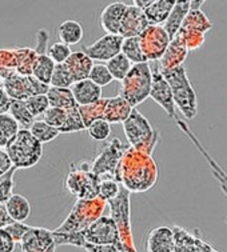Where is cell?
I'll return each mask as SVG.
<instances>
[{"instance_id":"40","label":"cell","mask_w":227,"mask_h":252,"mask_svg":"<svg viewBox=\"0 0 227 252\" xmlns=\"http://www.w3.org/2000/svg\"><path fill=\"white\" fill-rule=\"evenodd\" d=\"M88 79L93 80L100 88L106 87V86H108V84H111L114 82V79H112L111 73H110V71L107 68V65L100 63V62L97 63V64H93L91 71L88 73Z\"/></svg>"},{"instance_id":"18","label":"cell","mask_w":227,"mask_h":252,"mask_svg":"<svg viewBox=\"0 0 227 252\" xmlns=\"http://www.w3.org/2000/svg\"><path fill=\"white\" fill-rule=\"evenodd\" d=\"M175 120H176V124H178V127H179V129H181L182 132L185 133V135H187V136H189V139H190L191 142L194 143V146L196 147V150L200 152V155L203 156L204 159H206V161L209 163V165L211 167V171H213V175L215 176V179L218 180V182H221V183H223L227 187V172L226 171L223 170L218 161L215 160L213 156H211V154H210V152L206 150V147H204L203 144L200 143V140L196 138V135H195V133L191 131L190 127H189V126H187V124L183 122V120H179L178 118H176Z\"/></svg>"},{"instance_id":"14","label":"cell","mask_w":227,"mask_h":252,"mask_svg":"<svg viewBox=\"0 0 227 252\" xmlns=\"http://www.w3.org/2000/svg\"><path fill=\"white\" fill-rule=\"evenodd\" d=\"M123 37L116 33H106L104 36L97 39L91 46L83 47L82 51L91 60H97L100 63H106L118 54L122 52Z\"/></svg>"},{"instance_id":"1","label":"cell","mask_w":227,"mask_h":252,"mask_svg":"<svg viewBox=\"0 0 227 252\" xmlns=\"http://www.w3.org/2000/svg\"><path fill=\"white\" fill-rule=\"evenodd\" d=\"M125 170L119 168L118 176L129 192H147L155 186L158 180V165L153 156L135 148L125 152Z\"/></svg>"},{"instance_id":"49","label":"cell","mask_w":227,"mask_h":252,"mask_svg":"<svg viewBox=\"0 0 227 252\" xmlns=\"http://www.w3.org/2000/svg\"><path fill=\"white\" fill-rule=\"evenodd\" d=\"M11 101H12V99L8 96V94L4 91V88H0V114H8Z\"/></svg>"},{"instance_id":"53","label":"cell","mask_w":227,"mask_h":252,"mask_svg":"<svg viewBox=\"0 0 227 252\" xmlns=\"http://www.w3.org/2000/svg\"><path fill=\"white\" fill-rule=\"evenodd\" d=\"M207 0H191V8H200Z\"/></svg>"},{"instance_id":"24","label":"cell","mask_w":227,"mask_h":252,"mask_svg":"<svg viewBox=\"0 0 227 252\" xmlns=\"http://www.w3.org/2000/svg\"><path fill=\"white\" fill-rule=\"evenodd\" d=\"M4 207L12 221H26L32 211L27 197L20 193H12L4 203Z\"/></svg>"},{"instance_id":"25","label":"cell","mask_w":227,"mask_h":252,"mask_svg":"<svg viewBox=\"0 0 227 252\" xmlns=\"http://www.w3.org/2000/svg\"><path fill=\"white\" fill-rule=\"evenodd\" d=\"M191 9V0H176L174 8L168 15L167 20L163 23V28L166 30L168 36L174 37L181 28L182 22L185 20L186 15Z\"/></svg>"},{"instance_id":"7","label":"cell","mask_w":227,"mask_h":252,"mask_svg":"<svg viewBox=\"0 0 227 252\" xmlns=\"http://www.w3.org/2000/svg\"><path fill=\"white\" fill-rule=\"evenodd\" d=\"M129 148L130 147L122 144L119 139H112L111 142L107 143L97 154L95 160L91 164V172L99 178L108 175L118 182V172L121 167L122 158Z\"/></svg>"},{"instance_id":"29","label":"cell","mask_w":227,"mask_h":252,"mask_svg":"<svg viewBox=\"0 0 227 252\" xmlns=\"http://www.w3.org/2000/svg\"><path fill=\"white\" fill-rule=\"evenodd\" d=\"M46 95L51 107H58V108H63V110H71V108L78 107L70 88L50 87L48 91L46 92Z\"/></svg>"},{"instance_id":"32","label":"cell","mask_w":227,"mask_h":252,"mask_svg":"<svg viewBox=\"0 0 227 252\" xmlns=\"http://www.w3.org/2000/svg\"><path fill=\"white\" fill-rule=\"evenodd\" d=\"M28 129L42 144L52 142L61 133L59 128H55L50 124H47L44 120H33V123L31 124V127Z\"/></svg>"},{"instance_id":"37","label":"cell","mask_w":227,"mask_h":252,"mask_svg":"<svg viewBox=\"0 0 227 252\" xmlns=\"http://www.w3.org/2000/svg\"><path fill=\"white\" fill-rule=\"evenodd\" d=\"M90 138L95 142H106L108 136L111 135V124L104 119L94 120L86 127Z\"/></svg>"},{"instance_id":"44","label":"cell","mask_w":227,"mask_h":252,"mask_svg":"<svg viewBox=\"0 0 227 252\" xmlns=\"http://www.w3.org/2000/svg\"><path fill=\"white\" fill-rule=\"evenodd\" d=\"M71 48L70 46H67L65 43H54L51 46L48 47V50L46 51V54L50 56V59L55 63V64H61L65 63L67 58L71 55Z\"/></svg>"},{"instance_id":"23","label":"cell","mask_w":227,"mask_h":252,"mask_svg":"<svg viewBox=\"0 0 227 252\" xmlns=\"http://www.w3.org/2000/svg\"><path fill=\"white\" fill-rule=\"evenodd\" d=\"M93 64L94 60L90 59L83 51L71 52V55L65 62V65L70 71L71 76L74 79V83L87 79Z\"/></svg>"},{"instance_id":"46","label":"cell","mask_w":227,"mask_h":252,"mask_svg":"<svg viewBox=\"0 0 227 252\" xmlns=\"http://www.w3.org/2000/svg\"><path fill=\"white\" fill-rule=\"evenodd\" d=\"M31 228V225L23 224V221H11L9 224H7L4 227V229L11 235V238L14 239L15 243H19L22 238L24 236V234L27 232L28 229Z\"/></svg>"},{"instance_id":"6","label":"cell","mask_w":227,"mask_h":252,"mask_svg":"<svg viewBox=\"0 0 227 252\" xmlns=\"http://www.w3.org/2000/svg\"><path fill=\"white\" fill-rule=\"evenodd\" d=\"M106 207V202L99 197L95 199H79L70 212L68 218L62 223L61 227L55 229L56 232H82L94 220L97 219Z\"/></svg>"},{"instance_id":"4","label":"cell","mask_w":227,"mask_h":252,"mask_svg":"<svg viewBox=\"0 0 227 252\" xmlns=\"http://www.w3.org/2000/svg\"><path fill=\"white\" fill-rule=\"evenodd\" d=\"M123 131L130 147L153 155L159 142V133L154 129L149 119L140 114L135 107L129 115V118L123 122Z\"/></svg>"},{"instance_id":"36","label":"cell","mask_w":227,"mask_h":252,"mask_svg":"<svg viewBox=\"0 0 227 252\" xmlns=\"http://www.w3.org/2000/svg\"><path fill=\"white\" fill-rule=\"evenodd\" d=\"M86 129V126L83 123V119L80 116L78 107L67 110V118H65V123L62 124L59 128L61 133H72V132H80Z\"/></svg>"},{"instance_id":"16","label":"cell","mask_w":227,"mask_h":252,"mask_svg":"<svg viewBox=\"0 0 227 252\" xmlns=\"http://www.w3.org/2000/svg\"><path fill=\"white\" fill-rule=\"evenodd\" d=\"M149 24V20L146 18L143 9L136 5H127L125 14L122 16L118 35H121L123 39L139 36Z\"/></svg>"},{"instance_id":"45","label":"cell","mask_w":227,"mask_h":252,"mask_svg":"<svg viewBox=\"0 0 227 252\" xmlns=\"http://www.w3.org/2000/svg\"><path fill=\"white\" fill-rule=\"evenodd\" d=\"M42 120H44L47 124H50L55 128H61L62 124L65 123V118H67V110L50 106L46 110V112L42 115Z\"/></svg>"},{"instance_id":"20","label":"cell","mask_w":227,"mask_h":252,"mask_svg":"<svg viewBox=\"0 0 227 252\" xmlns=\"http://www.w3.org/2000/svg\"><path fill=\"white\" fill-rule=\"evenodd\" d=\"M70 90L78 106H90L102 99V88L88 78L75 82Z\"/></svg>"},{"instance_id":"33","label":"cell","mask_w":227,"mask_h":252,"mask_svg":"<svg viewBox=\"0 0 227 252\" xmlns=\"http://www.w3.org/2000/svg\"><path fill=\"white\" fill-rule=\"evenodd\" d=\"M106 65L110 73H111L112 79L121 82L127 75V72L130 71L132 63L121 52V54H118V55H115L110 60H107Z\"/></svg>"},{"instance_id":"17","label":"cell","mask_w":227,"mask_h":252,"mask_svg":"<svg viewBox=\"0 0 227 252\" xmlns=\"http://www.w3.org/2000/svg\"><path fill=\"white\" fill-rule=\"evenodd\" d=\"M187 55L189 51L186 48L185 43L181 40V37L175 35L168 43L162 58L157 62L158 67L161 71H167V69L175 68L178 65H183Z\"/></svg>"},{"instance_id":"50","label":"cell","mask_w":227,"mask_h":252,"mask_svg":"<svg viewBox=\"0 0 227 252\" xmlns=\"http://www.w3.org/2000/svg\"><path fill=\"white\" fill-rule=\"evenodd\" d=\"M14 165L9 160L8 155H7V152L4 150H0V175L5 174L7 171H9L12 168Z\"/></svg>"},{"instance_id":"51","label":"cell","mask_w":227,"mask_h":252,"mask_svg":"<svg viewBox=\"0 0 227 252\" xmlns=\"http://www.w3.org/2000/svg\"><path fill=\"white\" fill-rule=\"evenodd\" d=\"M12 221V219L9 218L7 211H5V207L3 203H0V228H4L5 225L9 224Z\"/></svg>"},{"instance_id":"8","label":"cell","mask_w":227,"mask_h":252,"mask_svg":"<svg viewBox=\"0 0 227 252\" xmlns=\"http://www.w3.org/2000/svg\"><path fill=\"white\" fill-rule=\"evenodd\" d=\"M3 88L11 99L26 100L27 97L32 95L46 94L50 86L36 80L32 75L9 72L7 75H3Z\"/></svg>"},{"instance_id":"10","label":"cell","mask_w":227,"mask_h":252,"mask_svg":"<svg viewBox=\"0 0 227 252\" xmlns=\"http://www.w3.org/2000/svg\"><path fill=\"white\" fill-rule=\"evenodd\" d=\"M86 243L94 246H106V244L119 243V231L115 221L110 216H99L83 229Z\"/></svg>"},{"instance_id":"39","label":"cell","mask_w":227,"mask_h":252,"mask_svg":"<svg viewBox=\"0 0 227 252\" xmlns=\"http://www.w3.org/2000/svg\"><path fill=\"white\" fill-rule=\"evenodd\" d=\"M74 84V79L71 76L70 71L67 69L65 63L55 64L54 72H52L50 86L51 87H62V88H70Z\"/></svg>"},{"instance_id":"11","label":"cell","mask_w":227,"mask_h":252,"mask_svg":"<svg viewBox=\"0 0 227 252\" xmlns=\"http://www.w3.org/2000/svg\"><path fill=\"white\" fill-rule=\"evenodd\" d=\"M99 182V176L93 174L91 170L83 171L76 168L70 171L65 179V188L78 199H95L97 197Z\"/></svg>"},{"instance_id":"42","label":"cell","mask_w":227,"mask_h":252,"mask_svg":"<svg viewBox=\"0 0 227 252\" xmlns=\"http://www.w3.org/2000/svg\"><path fill=\"white\" fill-rule=\"evenodd\" d=\"M119 191H121V186L115 179L112 178L103 179L99 182V186H97V197L107 203L114 199L119 193Z\"/></svg>"},{"instance_id":"3","label":"cell","mask_w":227,"mask_h":252,"mask_svg":"<svg viewBox=\"0 0 227 252\" xmlns=\"http://www.w3.org/2000/svg\"><path fill=\"white\" fill-rule=\"evenodd\" d=\"M4 151L16 170L31 168L42 159L43 144L30 132V129L20 128L5 146Z\"/></svg>"},{"instance_id":"31","label":"cell","mask_w":227,"mask_h":252,"mask_svg":"<svg viewBox=\"0 0 227 252\" xmlns=\"http://www.w3.org/2000/svg\"><path fill=\"white\" fill-rule=\"evenodd\" d=\"M8 114L18 123L19 128L28 129L31 127V124L33 123V120H35V118L31 115V112L28 111L24 100H14L12 99L11 106H9Z\"/></svg>"},{"instance_id":"27","label":"cell","mask_w":227,"mask_h":252,"mask_svg":"<svg viewBox=\"0 0 227 252\" xmlns=\"http://www.w3.org/2000/svg\"><path fill=\"white\" fill-rule=\"evenodd\" d=\"M175 3L176 0H155L149 7H146L143 11L149 23L163 26V23L166 22L168 15L174 8Z\"/></svg>"},{"instance_id":"9","label":"cell","mask_w":227,"mask_h":252,"mask_svg":"<svg viewBox=\"0 0 227 252\" xmlns=\"http://www.w3.org/2000/svg\"><path fill=\"white\" fill-rule=\"evenodd\" d=\"M139 44L147 62H158L164 54L171 37L168 36L163 26L149 24L139 36Z\"/></svg>"},{"instance_id":"41","label":"cell","mask_w":227,"mask_h":252,"mask_svg":"<svg viewBox=\"0 0 227 252\" xmlns=\"http://www.w3.org/2000/svg\"><path fill=\"white\" fill-rule=\"evenodd\" d=\"M26 106H27L28 111L31 112L33 118L36 119L39 116H42L46 110L50 107L48 99H47L46 94H37V95H32V96L27 97L26 100Z\"/></svg>"},{"instance_id":"35","label":"cell","mask_w":227,"mask_h":252,"mask_svg":"<svg viewBox=\"0 0 227 252\" xmlns=\"http://www.w3.org/2000/svg\"><path fill=\"white\" fill-rule=\"evenodd\" d=\"M18 123L9 114H0V150H4L9 140L19 131Z\"/></svg>"},{"instance_id":"26","label":"cell","mask_w":227,"mask_h":252,"mask_svg":"<svg viewBox=\"0 0 227 252\" xmlns=\"http://www.w3.org/2000/svg\"><path fill=\"white\" fill-rule=\"evenodd\" d=\"M214 27L213 22L207 18V15L204 14L200 8H191L185 20L182 22V26L179 30H187V31H195V32H209L210 30ZM178 30V31H179Z\"/></svg>"},{"instance_id":"19","label":"cell","mask_w":227,"mask_h":252,"mask_svg":"<svg viewBox=\"0 0 227 252\" xmlns=\"http://www.w3.org/2000/svg\"><path fill=\"white\" fill-rule=\"evenodd\" d=\"M147 252H172L174 251V232L171 227L159 225L149 232L146 239Z\"/></svg>"},{"instance_id":"21","label":"cell","mask_w":227,"mask_h":252,"mask_svg":"<svg viewBox=\"0 0 227 252\" xmlns=\"http://www.w3.org/2000/svg\"><path fill=\"white\" fill-rule=\"evenodd\" d=\"M134 107L129 101L119 96L106 99L104 108H103V119L108 123H123Z\"/></svg>"},{"instance_id":"5","label":"cell","mask_w":227,"mask_h":252,"mask_svg":"<svg viewBox=\"0 0 227 252\" xmlns=\"http://www.w3.org/2000/svg\"><path fill=\"white\" fill-rule=\"evenodd\" d=\"M151 82L153 71L149 62L132 64L123 80H121V96L132 107L139 106L140 103L150 97Z\"/></svg>"},{"instance_id":"43","label":"cell","mask_w":227,"mask_h":252,"mask_svg":"<svg viewBox=\"0 0 227 252\" xmlns=\"http://www.w3.org/2000/svg\"><path fill=\"white\" fill-rule=\"evenodd\" d=\"M15 172H16V168L12 167L5 174L0 175V203L3 204L7 202V199L12 195V191H14Z\"/></svg>"},{"instance_id":"34","label":"cell","mask_w":227,"mask_h":252,"mask_svg":"<svg viewBox=\"0 0 227 252\" xmlns=\"http://www.w3.org/2000/svg\"><path fill=\"white\" fill-rule=\"evenodd\" d=\"M122 54L130 60L132 64L147 62L146 58H144L143 52H142V48H140L138 36L125 37L123 39V43H122Z\"/></svg>"},{"instance_id":"12","label":"cell","mask_w":227,"mask_h":252,"mask_svg":"<svg viewBox=\"0 0 227 252\" xmlns=\"http://www.w3.org/2000/svg\"><path fill=\"white\" fill-rule=\"evenodd\" d=\"M174 232V251L172 252H221L213 244L206 242L198 229L189 231L181 225L171 227Z\"/></svg>"},{"instance_id":"48","label":"cell","mask_w":227,"mask_h":252,"mask_svg":"<svg viewBox=\"0 0 227 252\" xmlns=\"http://www.w3.org/2000/svg\"><path fill=\"white\" fill-rule=\"evenodd\" d=\"M84 250L87 252H123L118 244H106V246H94V244H84Z\"/></svg>"},{"instance_id":"47","label":"cell","mask_w":227,"mask_h":252,"mask_svg":"<svg viewBox=\"0 0 227 252\" xmlns=\"http://www.w3.org/2000/svg\"><path fill=\"white\" fill-rule=\"evenodd\" d=\"M15 240L4 228H0V252H14Z\"/></svg>"},{"instance_id":"13","label":"cell","mask_w":227,"mask_h":252,"mask_svg":"<svg viewBox=\"0 0 227 252\" xmlns=\"http://www.w3.org/2000/svg\"><path fill=\"white\" fill-rule=\"evenodd\" d=\"M153 71V82H151V90H150V97L153 99L158 106L162 107L163 111L166 112L171 119H176V107L172 99L171 88L168 86V83L161 72V69L158 67V63L151 67Z\"/></svg>"},{"instance_id":"2","label":"cell","mask_w":227,"mask_h":252,"mask_svg":"<svg viewBox=\"0 0 227 252\" xmlns=\"http://www.w3.org/2000/svg\"><path fill=\"white\" fill-rule=\"evenodd\" d=\"M171 88L172 99L175 107L179 110L186 120H193L199 112L198 96L190 82L185 65H178L175 68L161 71Z\"/></svg>"},{"instance_id":"38","label":"cell","mask_w":227,"mask_h":252,"mask_svg":"<svg viewBox=\"0 0 227 252\" xmlns=\"http://www.w3.org/2000/svg\"><path fill=\"white\" fill-rule=\"evenodd\" d=\"M176 36L181 37V40L185 43L186 48L189 52L199 50L206 41V33L195 32V31H187V30H179L176 32Z\"/></svg>"},{"instance_id":"22","label":"cell","mask_w":227,"mask_h":252,"mask_svg":"<svg viewBox=\"0 0 227 252\" xmlns=\"http://www.w3.org/2000/svg\"><path fill=\"white\" fill-rule=\"evenodd\" d=\"M126 8H127V4L123 1H115L104 7L100 14V26L104 30V32L118 35L122 16L125 14Z\"/></svg>"},{"instance_id":"54","label":"cell","mask_w":227,"mask_h":252,"mask_svg":"<svg viewBox=\"0 0 227 252\" xmlns=\"http://www.w3.org/2000/svg\"><path fill=\"white\" fill-rule=\"evenodd\" d=\"M218 183H219V186H221V188H222L223 193H225V195H226V197H227V187L223 183H221V182H218ZM226 223H227V220H226Z\"/></svg>"},{"instance_id":"28","label":"cell","mask_w":227,"mask_h":252,"mask_svg":"<svg viewBox=\"0 0 227 252\" xmlns=\"http://www.w3.org/2000/svg\"><path fill=\"white\" fill-rule=\"evenodd\" d=\"M83 27L82 24L74 20V19H68L62 22L61 26L58 27V37L61 43H65L67 46H75L79 44L82 39H83Z\"/></svg>"},{"instance_id":"15","label":"cell","mask_w":227,"mask_h":252,"mask_svg":"<svg viewBox=\"0 0 227 252\" xmlns=\"http://www.w3.org/2000/svg\"><path fill=\"white\" fill-rule=\"evenodd\" d=\"M19 243L22 252H47L56 247L52 231L43 227H31Z\"/></svg>"},{"instance_id":"30","label":"cell","mask_w":227,"mask_h":252,"mask_svg":"<svg viewBox=\"0 0 227 252\" xmlns=\"http://www.w3.org/2000/svg\"><path fill=\"white\" fill-rule=\"evenodd\" d=\"M54 68H55V63L50 59V56L47 54H37L35 60H33L31 75L39 82L50 86Z\"/></svg>"},{"instance_id":"52","label":"cell","mask_w":227,"mask_h":252,"mask_svg":"<svg viewBox=\"0 0 227 252\" xmlns=\"http://www.w3.org/2000/svg\"><path fill=\"white\" fill-rule=\"evenodd\" d=\"M155 0H132V5H136L139 8L144 9L146 7H149L151 3H154Z\"/></svg>"}]
</instances>
